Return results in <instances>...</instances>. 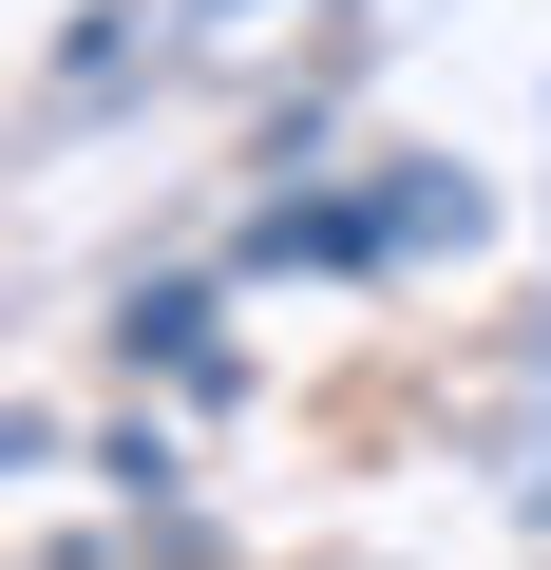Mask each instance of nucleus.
Masks as SVG:
<instances>
[]
</instances>
